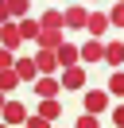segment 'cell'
Masks as SVG:
<instances>
[{
  "instance_id": "cell-9",
  "label": "cell",
  "mask_w": 124,
  "mask_h": 128,
  "mask_svg": "<svg viewBox=\"0 0 124 128\" xmlns=\"http://www.w3.org/2000/svg\"><path fill=\"white\" fill-rule=\"evenodd\" d=\"M12 74L20 82H31V86H35L39 82V70H35V58H16V66H12Z\"/></svg>"
},
{
  "instance_id": "cell-22",
  "label": "cell",
  "mask_w": 124,
  "mask_h": 128,
  "mask_svg": "<svg viewBox=\"0 0 124 128\" xmlns=\"http://www.w3.org/2000/svg\"><path fill=\"white\" fill-rule=\"evenodd\" d=\"M23 128H50L43 116H35V112H27V120H23Z\"/></svg>"
},
{
  "instance_id": "cell-4",
  "label": "cell",
  "mask_w": 124,
  "mask_h": 128,
  "mask_svg": "<svg viewBox=\"0 0 124 128\" xmlns=\"http://www.w3.org/2000/svg\"><path fill=\"white\" fill-rule=\"evenodd\" d=\"M0 112H4V124L8 128H20L23 120H27V105H23V101H8Z\"/></svg>"
},
{
  "instance_id": "cell-1",
  "label": "cell",
  "mask_w": 124,
  "mask_h": 128,
  "mask_svg": "<svg viewBox=\"0 0 124 128\" xmlns=\"http://www.w3.org/2000/svg\"><path fill=\"white\" fill-rule=\"evenodd\" d=\"M108 101H112V97H108L105 89H85V97H82V109H85V116H101V112L108 109Z\"/></svg>"
},
{
  "instance_id": "cell-19",
  "label": "cell",
  "mask_w": 124,
  "mask_h": 128,
  "mask_svg": "<svg viewBox=\"0 0 124 128\" xmlns=\"http://www.w3.org/2000/svg\"><path fill=\"white\" fill-rule=\"evenodd\" d=\"M108 27H124V0L108 8Z\"/></svg>"
},
{
  "instance_id": "cell-8",
  "label": "cell",
  "mask_w": 124,
  "mask_h": 128,
  "mask_svg": "<svg viewBox=\"0 0 124 128\" xmlns=\"http://www.w3.org/2000/svg\"><path fill=\"white\" fill-rule=\"evenodd\" d=\"M101 58H105V43H97V39H89L85 43V47H78V62H101Z\"/></svg>"
},
{
  "instance_id": "cell-24",
  "label": "cell",
  "mask_w": 124,
  "mask_h": 128,
  "mask_svg": "<svg viewBox=\"0 0 124 128\" xmlns=\"http://www.w3.org/2000/svg\"><path fill=\"white\" fill-rule=\"evenodd\" d=\"M4 105H8V97H4V93H0V109H4Z\"/></svg>"
},
{
  "instance_id": "cell-20",
  "label": "cell",
  "mask_w": 124,
  "mask_h": 128,
  "mask_svg": "<svg viewBox=\"0 0 124 128\" xmlns=\"http://www.w3.org/2000/svg\"><path fill=\"white\" fill-rule=\"evenodd\" d=\"M12 66H16V54L0 47V74H4V70H12Z\"/></svg>"
},
{
  "instance_id": "cell-3",
  "label": "cell",
  "mask_w": 124,
  "mask_h": 128,
  "mask_svg": "<svg viewBox=\"0 0 124 128\" xmlns=\"http://www.w3.org/2000/svg\"><path fill=\"white\" fill-rule=\"evenodd\" d=\"M58 86L62 89H85V66L78 62V66H70V70H62L58 74Z\"/></svg>"
},
{
  "instance_id": "cell-15",
  "label": "cell",
  "mask_w": 124,
  "mask_h": 128,
  "mask_svg": "<svg viewBox=\"0 0 124 128\" xmlns=\"http://www.w3.org/2000/svg\"><path fill=\"white\" fill-rule=\"evenodd\" d=\"M35 116H43L46 124L58 120V116H62V101H39V105H35Z\"/></svg>"
},
{
  "instance_id": "cell-17",
  "label": "cell",
  "mask_w": 124,
  "mask_h": 128,
  "mask_svg": "<svg viewBox=\"0 0 124 128\" xmlns=\"http://www.w3.org/2000/svg\"><path fill=\"white\" fill-rule=\"evenodd\" d=\"M105 93H108V97H124V70H112V74H108Z\"/></svg>"
},
{
  "instance_id": "cell-25",
  "label": "cell",
  "mask_w": 124,
  "mask_h": 128,
  "mask_svg": "<svg viewBox=\"0 0 124 128\" xmlns=\"http://www.w3.org/2000/svg\"><path fill=\"white\" fill-rule=\"evenodd\" d=\"M0 128H8V124H4V120H0Z\"/></svg>"
},
{
  "instance_id": "cell-26",
  "label": "cell",
  "mask_w": 124,
  "mask_h": 128,
  "mask_svg": "<svg viewBox=\"0 0 124 128\" xmlns=\"http://www.w3.org/2000/svg\"><path fill=\"white\" fill-rule=\"evenodd\" d=\"M120 43H124V39H120Z\"/></svg>"
},
{
  "instance_id": "cell-18",
  "label": "cell",
  "mask_w": 124,
  "mask_h": 128,
  "mask_svg": "<svg viewBox=\"0 0 124 128\" xmlns=\"http://www.w3.org/2000/svg\"><path fill=\"white\" fill-rule=\"evenodd\" d=\"M16 86H20V78H16L12 70H4V74H0V93H4V97H8V93H16Z\"/></svg>"
},
{
  "instance_id": "cell-11",
  "label": "cell",
  "mask_w": 124,
  "mask_h": 128,
  "mask_svg": "<svg viewBox=\"0 0 124 128\" xmlns=\"http://www.w3.org/2000/svg\"><path fill=\"white\" fill-rule=\"evenodd\" d=\"M85 31H89L93 39L101 43V35L108 31V16H105V12H89V20H85Z\"/></svg>"
},
{
  "instance_id": "cell-7",
  "label": "cell",
  "mask_w": 124,
  "mask_h": 128,
  "mask_svg": "<svg viewBox=\"0 0 124 128\" xmlns=\"http://www.w3.org/2000/svg\"><path fill=\"white\" fill-rule=\"evenodd\" d=\"M0 47H4V50H12V54L23 47V39H20V27H16V24H0Z\"/></svg>"
},
{
  "instance_id": "cell-21",
  "label": "cell",
  "mask_w": 124,
  "mask_h": 128,
  "mask_svg": "<svg viewBox=\"0 0 124 128\" xmlns=\"http://www.w3.org/2000/svg\"><path fill=\"white\" fill-rule=\"evenodd\" d=\"M74 128H101V116H85V112H82Z\"/></svg>"
},
{
  "instance_id": "cell-16",
  "label": "cell",
  "mask_w": 124,
  "mask_h": 128,
  "mask_svg": "<svg viewBox=\"0 0 124 128\" xmlns=\"http://www.w3.org/2000/svg\"><path fill=\"white\" fill-rule=\"evenodd\" d=\"M16 27H20V39H23V43H39V20H35V16L20 20Z\"/></svg>"
},
{
  "instance_id": "cell-23",
  "label": "cell",
  "mask_w": 124,
  "mask_h": 128,
  "mask_svg": "<svg viewBox=\"0 0 124 128\" xmlns=\"http://www.w3.org/2000/svg\"><path fill=\"white\" fill-rule=\"evenodd\" d=\"M112 124L124 128V105H112Z\"/></svg>"
},
{
  "instance_id": "cell-10",
  "label": "cell",
  "mask_w": 124,
  "mask_h": 128,
  "mask_svg": "<svg viewBox=\"0 0 124 128\" xmlns=\"http://www.w3.org/2000/svg\"><path fill=\"white\" fill-rule=\"evenodd\" d=\"M58 78H39L35 82V93H39V101H58Z\"/></svg>"
},
{
  "instance_id": "cell-14",
  "label": "cell",
  "mask_w": 124,
  "mask_h": 128,
  "mask_svg": "<svg viewBox=\"0 0 124 128\" xmlns=\"http://www.w3.org/2000/svg\"><path fill=\"white\" fill-rule=\"evenodd\" d=\"M101 62H108L112 70H120L124 66V43H105V58Z\"/></svg>"
},
{
  "instance_id": "cell-2",
  "label": "cell",
  "mask_w": 124,
  "mask_h": 128,
  "mask_svg": "<svg viewBox=\"0 0 124 128\" xmlns=\"http://www.w3.org/2000/svg\"><path fill=\"white\" fill-rule=\"evenodd\" d=\"M85 20H89V8H82V4H70L62 12V27H70V31H85Z\"/></svg>"
},
{
  "instance_id": "cell-12",
  "label": "cell",
  "mask_w": 124,
  "mask_h": 128,
  "mask_svg": "<svg viewBox=\"0 0 124 128\" xmlns=\"http://www.w3.org/2000/svg\"><path fill=\"white\" fill-rule=\"evenodd\" d=\"M62 43H66V31H39L35 50H58Z\"/></svg>"
},
{
  "instance_id": "cell-13",
  "label": "cell",
  "mask_w": 124,
  "mask_h": 128,
  "mask_svg": "<svg viewBox=\"0 0 124 128\" xmlns=\"http://www.w3.org/2000/svg\"><path fill=\"white\" fill-rule=\"evenodd\" d=\"M54 58H58V70H70V66H78V47L74 43H62L54 50Z\"/></svg>"
},
{
  "instance_id": "cell-6",
  "label": "cell",
  "mask_w": 124,
  "mask_h": 128,
  "mask_svg": "<svg viewBox=\"0 0 124 128\" xmlns=\"http://www.w3.org/2000/svg\"><path fill=\"white\" fill-rule=\"evenodd\" d=\"M39 31H66L62 27V8H46V12H39Z\"/></svg>"
},
{
  "instance_id": "cell-5",
  "label": "cell",
  "mask_w": 124,
  "mask_h": 128,
  "mask_svg": "<svg viewBox=\"0 0 124 128\" xmlns=\"http://www.w3.org/2000/svg\"><path fill=\"white\" fill-rule=\"evenodd\" d=\"M35 70H39V78H50L54 70H58V58H54V50H35Z\"/></svg>"
}]
</instances>
